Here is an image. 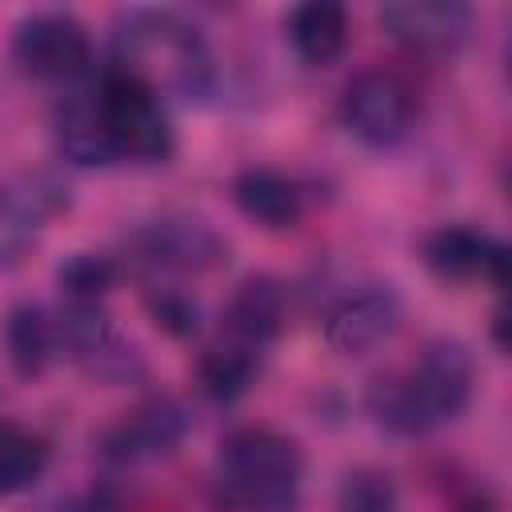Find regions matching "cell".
<instances>
[{"label":"cell","mask_w":512,"mask_h":512,"mask_svg":"<svg viewBox=\"0 0 512 512\" xmlns=\"http://www.w3.org/2000/svg\"><path fill=\"white\" fill-rule=\"evenodd\" d=\"M476 388L472 352L460 340H432L416 356L412 368L372 380L368 388V416L392 436H428L452 424Z\"/></svg>","instance_id":"obj_1"},{"label":"cell","mask_w":512,"mask_h":512,"mask_svg":"<svg viewBox=\"0 0 512 512\" xmlns=\"http://www.w3.org/2000/svg\"><path fill=\"white\" fill-rule=\"evenodd\" d=\"M112 68L144 80L156 96H204L212 88V56L204 36L176 12L132 8L116 20L112 32Z\"/></svg>","instance_id":"obj_2"},{"label":"cell","mask_w":512,"mask_h":512,"mask_svg":"<svg viewBox=\"0 0 512 512\" xmlns=\"http://www.w3.org/2000/svg\"><path fill=\"white\" fill-rule=\"evenodd\" d=\"M304 484L296 440L272 428H236L216 456V496L232 512H292Z\"/></svg>","instance_id":"obj_3"},{"label":"cell","mask_w":512,"mask_h":512,"mask_svg":"<svg viewBox=\"0 0 512 512\" xmlns=\"http://www.w3.org/2000/svg\"><path fill=\"white\" fill-rule=\"evenodd\" d=\"M100 104H104V124L116 148V160H136V164H160L172 156V124L160 104V96L128 76L108 68L100 76Z\"/></svg>","instance_id":"obj_4"},{"label":"cell","mask_w":512,"mask_h":512,"mask_svg":"<svg viewBox=\"0 0 512 512\" xmlns=\"http://www.w3.org/2000/svg\"><path fill=\"white\" fill-rule=\"evenodd\" d=\"M404 300L388 280H360L344 288L324 312V340L340 356H368L400 332Z\"/></svg>","instance_id":"obj_5"},{"label":"cell","mask_w":512,"mask_h":512,"mask_svg":"<svg viewBox=\"0 0 512 512\" xmlns=\"http://www.w3.org/2000/svg\"><path fill=\"white\" fill-rule=\"evenodd\" d=\"M340 116H344V128L360 144L396 148L412 132L416 100H412V88L396 72L368 68L348 80V88L340 96Z\"/></svg>","instance_id":"obj_6"},{"label":"cell","mask_w":512,"mask_h":512,"mask_svg":"<svg viewBox=\"0 0 512 512\" xmlns=\"http://www.w3.org/2000/svg\"><path fill=\"white\" fill-rule=\"evenodd\" d=\"M88 28L72 12H32L12 32V60L32 80H72L88 68Z\"/></svg>","instance_id":"obj_7"},{"label":"cell","mask_w":512,"mask_h":512,"mask_svg":"<svg viewBox=\"0 0 512 512\" xmlns=\"http://www.w3.org/2000/svg\"><path fill=\"white\" fill-rule=\"evenodd\" d=\"M136 252L144 264H152L156 272H176V276H192V272H212L228 260V240L216 232V224H208L204 216L192 212H164L156 220H148L136 232Z\"/></svg>","instance_id":"obj_8"},{"label":"cell","mask_w":512,"mask_h":512,"mask_svg":"<svg viewBox=\"0 0 512 512\" xmlns=\"http://www.w3.org/2000/svg\"><path fill=\"white\" fill-rule=\"evenodd\" d=\"M56 348H64L88 376L104 384H124L140 372V356L132 344H124L100 304L68 300L56 316Z\"/></svg>","instance_id":"obj_9"},{"label":"cell","mask_w":512,"mask_h":512,"mask_svg":"<svg viewBox=\"0 0 512 512\" xmlns=\"http://www.w3.org/2000/svg\"><path fill=\"white\" fill-rule=\"evenodd\" d=\"M68 208V188L52 172H16L0 180V268L24 260L44 224Z\"/></svg>","instance_id":"obj_10"},{"label":"cell","mask_w":512,"mask_h":512,"mask_svg":"<svg viewBox=\"0 0 512 512\" xmlns=\"http://www.w3.org/2000/svg\"><path fill=\"white\" fill-rule=\"evenodd\" d=\"M380 28L420 56H448L468 40L472 8L460 0H392L380 8Z\"/></svg>","instance_id":"obj_11"},{"label":"cell","mask_w":512,"mask_h":512,"mask_svg":"<svg viewBox=\"0 0 512 512\" xmlns=\"http://www.w3.org/2000/svg\"><path fill=\"white\" fill-rule=\"evenodd\" d=\"M424 264L448 284L488 280V284L504 288V280H508V248L496 236L468 228V224H444V228L428 232Z\"/></svg>","instance_id":"obj_12"},{"label":"cell","mask_w":512,"mask_h":512,"mask_svg":"<svg viewBox=\"0 0 512 512\" xmlns=\"http://www.w3.org/2000/svg\"><path fill=\"white\" fill-rule=\"evenodd\" d=\"M184 432H188V412L172 396H152L104 436V456L116 464H152L160 456H172Z\"/></svg>","instance_id":"obj_13"},{"label":"cell","mask_w":512,"mask_h":512,"mask_svg":"<svg viewBox=\"0 0 512 512\" xmlns=\"http://www.w3.org/2000/svg\"><path fill=\"white\" fill-rule=\"evenodd\" d=\"M52 136H56V152L80 168H104L116 164V148L104 124V104H100V88H72L52 116Z\"/></svg>","instance_id":"obj_14"},{"label":"cell","mask_w":512,"mask_h":512,"mask_svg":"<svg viewBox=\"0 0 512 512\" xmlns=\"http://www.w3.org/2000/svg\"><path fill=\"white\" fill-rule=\"evenodd\" d=\"M288 324V292L276 276H244L224 308V328L232 340L264 352Z\"/></svg>","instance_id":"obj_15"},{"label":"cell","mask_w":512,"mask_h":512,"mask_svg":"<svg viewBox=\"0 0 512 512\" xmlns=\"http://www.w3.org/2000/svg\"><path fill=\"white\" fill-rule=\"evenodd\" d=\"M232 200H236V208L252 224L272 228V232L296 228L300 216H304V192H300V184L292 176H284L280 168H264V164H252V168H240L236 172Z\"/></svg>","instance_id":"obj_16"},{"label":"cell","mask_w":512,"mask_h":512,"mask_svg":"<svg viewBox=\"0 0 512 512\" xmlns=\"http://www.w3.org/2000/svg\"><path fill=\"white\" fill-rule=\"evenodd\" d=\"M288 40L308 68H328L348 44V12L332 0L296 4L288 16Z\"/></svg>","instance_id":"obj_17"},{"label":"cell","mask_w":512,"mask_h":512,"mask_svg":"<svg viewBox=\"0 0 512 512\" xmlns=\"http://www.w3.org/2000/svg\"><path fill=\"white\" fill-rule=\"evenodd\" d=\"M4 352L20 376H40L56 356V320L40 304H16L4 316Z\"/></svg>","instance_id":"obj_18"},{"label":"cell","mask_w":512,"mask_h":512,"mask_svg":"<svg viewBox=\"0 0 512 512\" xmlns=\"http://www.w3.org/2000/svg\"><path fill=\"white\" fill-rule=\"evenodd\" d=\"M256 376H260V352L248 348V344H240V340H232V336L220 340V344H212L200 356V384L220 404L240 400L256 384Z\"/></svg>","instance_id":"obj_19"},{"label":"cell","mask_w":512,"mask_h":512,"mask_svg":"<svg viewBox=\"0 0 512 512\" xmlns=\"http://www.w3.org/2000/svg\"><path fill=\"white\" fill-rule=\"evenodd\" d=\"M48 468V444L16 424H0V496L32 488Z\"/></svg>","instance_id":"obj_20"},{"label":"cell","mask_w":512,"mask_h":512,"mask_svg":"<svg viewBox=\"0 0 512 512\" xmlns=\"http://www.w3.org/2000/svg\"><path fill=\"white\" fill-rule=\"evenodd\" d=\"M332 508L336 512H396L400 508V492H396L392 472L372 468V464L348 468L344 480L336 484Z\"/></svg>","instance_id":"obj_21"},{"label":"cell","mask_w":512,"mask_h":512,"mask_svg":"<svg viewBox=\"0 0 512 512\" xmlns=\"http://www.w3.org/2000/svg\"><path fill=\"white\" fill-rule=\"evenodd\" d=\"M56 284L64 288L68 300L100 304V296L116 284V264H112L108 256H96V252H72V256L56 268Z\"/></svg>","instance_id":"obj_22"},{"label":"cell","mask_w":512,"mask_h":512,"mask_svg":"<svg viewBox=\"0 0 512 512\" xmlns=\"http://www.w3.org/2000/svg\"><path fill=\"white\" fill-rule=\"evenodd\" d=\"M148 312H152V320L168 332V336H192L196 328H200V304H196V296L192 292H184V288H176V284H152L148 288Z\"/></svg>","instance_id":"obj_23"}]
</instances>
